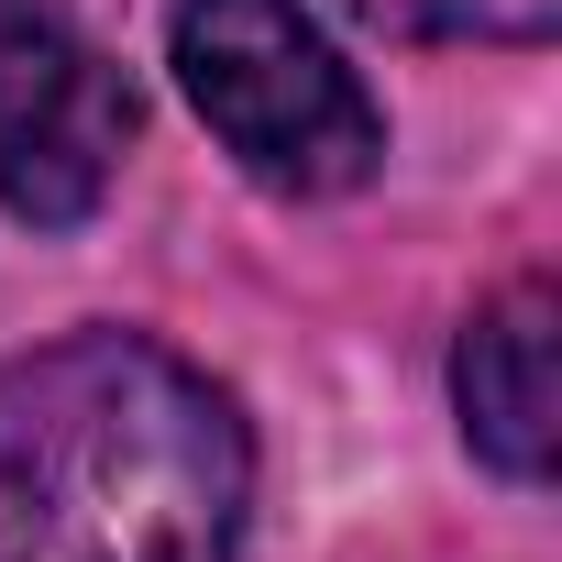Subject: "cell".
Masks as SVG:
<instances>
[{"mask_svg":"<svg viewBox=\"0 0 562 562\" xmlns=\"http://www.w3.org/2000/svg\"><path fill=\"white\" fill-rule=\"evenodd\" d=\"M133 155V78L45 0H0V210L78 232Z\"/></svg>","mask_w":562,"mask_h":562,"instance_id":"3","label":"cell"},{"mask_svg":"<svg viewBox=\"0 0 562 562\" xmlns=\"http://www.w3.org/2000/svg\"><path fill=\"white\" fill-rule=\"evenodd\" d=\"M342 12L397 45H551L562 0H342Z\"/></svg>","mask_w":562,"mask_h":562,"instance_id":"5","label":"cell"},{"mask_svg":"<svg viewBox=\"0 0 562 562\" xmlns=\"http://www.w3.org/2000/svg\"><path fill=\"white\" fill-rule=\"evenodd\" d=\"M254 430L144 331L0 364V562H243Z\"/></svg>","mask_w":562,"mask_h":562,"instance_id":"1","label":"cell"},{"mask_svg":"<svg viewBox=\"0 0 562 562\" xmlns=\"http://www.w3.org/2000/svg\"><path fill=\"white\" fill-rule=\"evenodd\" d=\"M551 288L540 276H518V288H496L463 342H452V408H463V441L474 463H496L507 485H540L551 474Z\"/></svg>","mask_w":562,"mask_h":562,"instance_id":"4","label":"cell"},{"mask_svg":"<svg viewBox=\"0 0 562 562\" xmlns=\"http://www.w3.org/2000/svg\"><path fill=\"white\" fill-rule=\"evenodd\" d=\"M166 67L221 155L276 199H353L386 166V111L299 0H177Z\"/></svg>","mask_w":562,"mask_h":562,"instance_id":"2","label":"cell"}]
</instances>
